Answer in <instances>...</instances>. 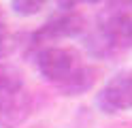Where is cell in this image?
Wrapping results in <instances>:
<instances>
[{
	"instance_id": "12",
	"label": "cell",
	"mask_w": 132,
	"mask_h": 128,
	"mask_svg": "<svg viewBox=\"0 0 132 128\" xmlns=\"http://www.w3.org/2000/svg\"><path fill=\"white\" fill-rule=\"evenodd\" d=\"M128 4H130V6H132V0H128Z\"/></svg>"
},
{
	"instance_id": "11",
	"label": "cell",
	"mask_w": 132,
	"mask_h": 128,
	"mask_svg": "<svg viewBox=\"0 0 132 128\" xmlns=\"http://www.w3.org/2000/svg\"><path fill=\"white\" fill-rule=\"evenodd\" d=\"M79 2H87V4H96V2H100V0H79Z\"/></svg>"
},
{
	"instance_id": "5",
	"label": "cell",
	"mask_w": 132,
	"mask_h": 128,
	"mask_svg": "<svg viewBox=\"0 0 132 128\" xmlns=\"http://www.w3.org/2000/svg\"><path fill=\"white\" fill-rule=\"evenodd\" d=\"M94 81H96V71L94 68L79 66L77 71H72L64 81L57 83V88H60L66 96H81V94H85L94 85Z\"/></svg>"
},
{
	"instance_id": "6",
	"label": "cell",
	"mask_w": 132,
	"mask_h": 128,
	"mask_svg": "<svg viewBox=\"0 0 132 128\" xmlns=\"http://www.w3.org/2000/svg\"><path fill=\"white\" fill-rule=\"evenodd\" d=\"M85 47L92 51L94 56H109L111 51L117 47V43H115V39L111 36L109 32H104V30L98 28L96 32H92V34L87 36Z\"/></svg>"
},
{
	"instance_id": "3",
	"label": "cell",
	"mask_w": 132,
	"mask_h": 128,
	"mask_svg": "<svg viewBox=\"0 0 132 128\" xmlns=\"http://www.w3.org/2000/svg\"><path fill=\"white\" fill-rule=\"evenodd\" d=\"M32 113V96L26 88L0 92V128H19Z\"/></svg>"
},
{
	"instance_id": "10",
	"label": "cell",
	"mask_w": 132,
	"mask_h": 128,
	"mask_svg": "<svg viewBox=\"0 0 132 128\" xmlns=\"http://www.w3.org/2000/svg\"><path fill=\"white\" fill-rule=\"evenodd\" d=\"M77 2H79V0H55V4L60 6L62 11H72Z\"/></svg>"
},
{
	"instance_id": "7",
	"label": "cell",
	"mask_w": 132,
	"mask_h": 128,
	"mask_svg": "<svg viewBox=\"0 0 132 128\" xmlns=\"http://www.w3.org/2000/svg\"><path fill=\"white\" fill-rule=\"evenodd\" d=\"M23 85V73L13 64H0V92H11V90H21Z\"/></svg>"
},
{
	"instance_id": "2",
	"label": "cell",
	"mask_w": 132,
	"mask_h": 128,
	"mask_svg": "<svg viewBox=\"0 0 132 128\" xmlns=\"http://www.w3.org/2000/svg\"><path fill=\"white\" fill-rule=\"evenodd\" d=\"M96 105L102 113H117L132 109V73L113 75L96 96Z\"/></svg>"
},
{
	"instance_id": "1",
	"label": "cell",
	"mask_w": 132,
	"mask_h": 128,
	"mask_svg": "<svg viewBox=\"0 0 132 128\" xmlns=\"http://www.w3.org/2000/svg\"><path fill=\"white\" fill-rule=\"evenodd\" d=\"M36 66H38L40 75H43L47 81L60 83L72 71H77L81 64H79L77 51H72L68 47H53V45H49V47H43L36 54Z\"/></svg>"
},
{
	"instance_id": "8",
	"label": "cell",
	"mask_w": 132,
	"mask_h": 128,
	"mask_svg": "<svg viewBox=\"0 0 132 128\" xmlns=\"http://www.w3.org/2000/svg\"><path fill=\"white\" fill-rule=\"evenodd\" d=\"M47 0H11V6L13 11L21 15V17H30V15H36L45 9Z\"/></svg>"
},
{
	"instance_id": "9",
	"label": "cell",
	"mask_w": 132,
	"mask_h": 128,
	"mask_svg": "<svg viewBox=\"0 0 132 128\" xmlns=\"http://www.w3.org/2000/svg\"><path fill=\"white\" fill-rule=\"evenodd\" d=\"M9 51H11V36H9V30H6L2 11H0V58H4Z\"/></svg>"
},
{
	"instance_id": "4",
	"label": "cell",
	"mask_w": 132,
	"mask_h": 128,
	"mask_svg": "<svg viewBox=\"0 0 132 128\" xmlns=\"http://www.w3.org/2000/svg\"><path fill=\"white\" fill-rule=\"evenodd\" d=\"M85 28V21L77 11H62L53 15L47 24L40 26V30L34 34V43H51L57 39L77 36Z\"/></svg>"
}]
</instances>
